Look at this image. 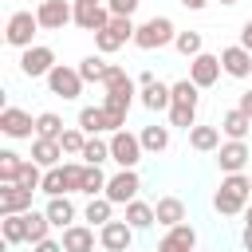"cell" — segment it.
Segmentation results:
<instances>
[{
    "mask_svg": "<svg viewBox=\"0 0 252 252\" xmlns=\"http://www.w3.org/2000/svg\"><path fill=\"white\" fill-rule=\"evenodd\" d=\"M252 201V177L248 173H224L217 193H213V209L220 217H240Z\"/></svg>",
    "mask_w": 252,
    "mask_h": 252,
    "instance_id": "1",
    "label": "cell"
},
{
    "mask_svg": "<svg viewBox=\"0 0 252 252\" xmlns=\"http://www.w3.org/2000/svg\"><path fill=\"white\" fill-rule=\"evenodd\" d=\"M169 91H173V102H169V126H177V130H193L197 126V106H201V87L185 75V79H177V83H169Z\"/></svg>",
    "mask_w": 252,
    "mask_h": 252,
    "instance_id": "2",
    "label": "cell"
},
{
    "mask_svg": "<svg viewBox=\"0 0 252 252\" xmlns=\"http://www.w3.org/2000/svg\"><path fill=\"white\" fill-rule=\"evenodd\" d=\"M173 39H177V28H173L169 16H150V20H142L138 32H134V47H142V51H161V47H169Z\"/></svg>",
    "mask_w": 252,
    "mask_h": 252,
    "instance_id": "3",
    "label": "cell"
},
{
    "mask_svg": "<svg viewBox=\"0 0 252 252\" xmlns=\"http://www.w3.org/2000/svg\"><path fill=\"white\" fill-rule=\"evenodd\" d=\"M43 28H39V16L35 12H12L8 16V24H4V43L8 47H16V51H24V47H32L35 43V35H39Z\"/></svg>",
    "mask_w": 252,
    "mask_h": 252,
    "instance_id": "4",
    "label": "cell"
},
{
    "mask_svg": "<svg viewBox=\"0 0 252 252\" xmlns=\"http://www.w3.org/2000/svg\"><path fill=\"white\" fill-rule=\"evenodd\" d=\"M43 83H47V91H51L55 98H63V102H75V98L83 94V87H87V79L79 75V67H67V63H55Z\"/></svg>",
    "mask_w": 252,
    "mask_h": 252,
    "instance_id": "5",
    "label": "cell"
},
{
    "mask_svg": "<svg viewBox=\"0 0 252 252\" xmlns=\"http://www.w3.org/2000/svg\"><path fill=\"white\" fill-rule=\"evenodd\" d=\"M142 138L138 134H130V130H114L110 134V161L118 165V169H138V161H142Z\"/></svg>",
    "mask_w": 252,
    "mask_h": 252,
    "instance_id": "6",
    "label": "cell"
},
{
    "mask_svg": "<svg viewBox=\"0 0 252 252\" xmlns=\"http://www.w3.org/2000/svg\"><path fill=\"white\" fill-rule=\"evenodd\" d=\"M51 67H55V51L47 43H32L20 51V75L24 79H47Z\"/></svg>",
    "mask_w": 252,
    "mask_h": 252,
    "instance_id": "7",
    "label": "cell"
},
{
    "mask_svg": "<svg viewBox=\"0 0 252 252\" xmlns=\"http://www.w3.org/2000/svg\"><path fill=\"white\" fill-rule=\"evenodd\" d=\"M220 75H224V67H220V55H213V51H201V55H193V59H189V79H193L201 91L217 87V83H220Z\"/></svg>",
    "mask_w": 252,
    "mask_h": 252,
    "instance_id": "8",
    "label": "cell"
},
{
    "mask_svg": "<svg viewBox=\"0 0 252 252\" xmlns=\"http://www.w3.org/2000/svg\"><path fill=\"white\" fill-rule=\"evenodd\" d=\"M35 16H39L43 32H63L67 24H75V4H67V0H39Z\"/></svg>",
    "mask_w": 252,
    "mask_h": 252,
    "instance_id": "9",
    "label": "cell"
},
{
    "mask_svg": "<svg viewBox=\"0 0 252 252\" xmlns=\"http://www.w3.org/2000/svg\"><path fill=\"white\" fill-rule=\"evenodd\" d=\"M248 161H252L248 142H236V138H224V142H220V150H217V165H220V173H244Z\"/></svg>",
    "mask_w": 252,
    "mask_h": 252,
    "instance_id": "10",
    "label": "cell"
},
{
    "mask_svg": "<svg viewBox=\"0 0 252 252\" xmlns=\"http://www.w3.org/2000/svg\"><path fill=\"white\" fill-rule=\"evenodd\" d=\"M138 189H142L138 169H118V173H110V181H106V197H110L114 205H130V201L138 197Z\"/></svg>",
    "mask_w": 252,
    "mask_h": 252,
    "instance_id": "11",
    "label": "cell"
},
{
    "mask_svg": "<svg viewBox=\"0 0 252 252\" xmlns=\"http://www.w3.org/2000/svg\"><path fill=\"white\" fill-rule=\"evenodd\" d=\"M110 24V8L106 4H94V0H75V28H83V32H102Z\"/></svg>",
    "mask_w": 252,
    "mask_h": 252,
    "instance_id": "12",
    "label": "cell"
},
{
    "mask_svg": "<svg viewBox=\"0 0 252 252\" xmlns=\"http://www.w3.org/2000/svg\"><path fill=\"white\" fill-rule=\"evenodd\" d=\"M98 244H102V252H130L134 228L126 224V217H122V220H106V224L98 228Z\"/></svg>",
    "mask_w": 252,
    "mask_h": 252,
    "instance_id": "13",
    "label": "cell"
},
{
    "mask_svg": "<svg viewBox=\"0 0 252 252\" xmlns=\"http://www.w3.org/2000/svg\"><path fill=\"white\" fill-rule=\"evenodd\" d=\"M0 130L8 134V138H35V118L28 114V110H20V106H4L0 110Z\"/></svg>",
    "mask_w": 252,
    "mask_h": 252,
    "instance_id": "14",
    "label": "cell"
},
{
    "mask_svg": "<svg viewBox=\"0 0 252 252\" xmlns=\"http://www.w3.org/2000/svg\"><path fill=\"white\" fill-rule=\"evenodd\" d=\"M193 248H197V228H193L189 220H181V224L165 228V236L158 240L154 252H193Z\"/></svg>",
    "mask_w": 252,
    "mask_h": 252,
    "instance_id": "15",
    "label": "cell"
},
{
    "mask_svg": "<svg viewBox=\"0 0 252 252\" xmlns=\"http://www.w3.org/2000/svg\"><path fill=\"white\" fill-rule=\"evenodd\" d=\"M220 67H224L228 79H252V51L240 47V43H232V47L220 51Z\"/></svg>",
    "mask_w": 252,
    "mask_h": 252,
    "instance_id": "16",
    "label": "cell"
},
{
    "mask_svg": "<svg viewBox=\"0 0 252 252\" xmlns=\"http://www.w3.org/2000/svg\"><path fill=\"white\" fill-rule=\"evenodd\" d=\"M138 102L150 110V114H161V110H169V102H173V91H169V83H146V87H138Z\"/></svg>",
    "mask_w": 252,
    "mask_h": 252,
    "instance_id": "17",
    "label": "cell"
},
{
    "mask_svg": "<svg viewBox=\"0 0 252 252\" xmlns=\"http://www.w3.org/2000/svg\"><path fill=\"white\" fill-rule=\"evenodd\" d=\"M32 209V189L24 185H0V217H12V213H28Z\"/></svg>",
    "mask_w": 252,
    "mask_h": 252,
    "instance_id": "18",
    "label": "cell"
},
{
    "mask_svg": "<svg viewBox=\"0 0 252 252\" xmlns=\"http://www.w3.org/2000/svg\"><path fill=\"white\" fill-rule=\"evenodd\" d=\"M43 213L51 217V224L63 232L67 224H75V217H79V209H75V201H71V193H59V197H47V205H43Z\"/></svg>",
    "mask_w": 252,
    "mask_h": 252,
    "instance_id": "19",
    "label": "cell"
},
{
    "mask_svg": "<svg viewBox=\"0 0 252 252\" xmlns=\"http://www.w3.org/2000/svg\"><path fill=\"white\" fill-rule=\"evenodd\" d=\"M63 252H94V224H67L63 228Z\"/></svg>",
    "mask_w": 252,
    "mask_h": 252,
    "instance_id": "20",
    "label": "cell"
},
{
    "mask_svg": "<svg viewBox=\"0 0 252 252\" xmlns=\"http://www.w3.org/2000/svg\"><path fill=\"white\" fill-rule=\"evenodd\" d=\"M122 209H126L122 217H126V224H130L134 232H146V228H154V224H158L154 205H150V201H142V197H134V201H130V205H122Z\"/></svg>",
    "mask_w": 252,
    "mask_h": 252,
    "instance_id": "21",
    "label": "cell"
},
{
    "mask_svg": "<svg viewBox=\"0 0 252 252\" xmlns=\"http://www.w3.org/2000/svg\"><path fill=\"white\" fill-rule=\"evenodd\" d=\"M217 126H220V134H224V138H236V142H244V138L252 134V118H248V114H244L240 106H232V110H224Z\"/></svg>",
    "mask_w": 252,
    "mask_h": 252,
    "instance_id": "22",
    "label": "cell"
},
{
    "mask_svg": "<svg viewBox=\"0 0 252 252\" xmlns=\"http://www.w3.org/2000/svg\"><path fill=\"white\" fill-rule=\"evenodd\" d=\"M32 161H39L43 169L63 165V142L59 138H32Z\"/></svg>",
    "mask_w": 252,
    "mask_h": 252,
    "instance_id": "23",
    "label": "cell"
},
{
    "mask_svg": "<svg viewBox=\"0 0 252 252\" xmlns=\"http://www.w3.org/2000/svg\"><path fill=\"white\" fill-rule=\"evenodd\" d=\"M220 138H224L220 126H201V122H197V126L189 130V146H193L197 154H217V150H220Z\"/></svg>",
    "mask_w": 252,
    "mask_h": 252,
    "instance_id": "24",
    "label": "cell"
},
{
    "mask_svg": "<svg viewBox=\"0 0 252 252\" xmlns=\"http://www.w3.org/2000/svg\"><path fill=\"white\" fill-rule=\"evenodd\" d=\"M154 213H158V224L161 228H173L185 220V201L181 197H158L154 201Z\"/></svg>",
    "mask_w": 252,
    "mask_h": 252,
    "instance_id": "25",
    "label": "cell"
},
{
    "mask_svg": "<svg viewBox=\"0 0 252 252\" xmlns=\"http://www.w3.org/2000/svg\"><path fill=\"white\" fill-rule=\"evenodd\" d=\"M83 220H87V224H94V228H102L106 220H114V201H110L106 193H102V197H87Z\"/></svg>",
    "mask_w": 252,
    "mask_h": 252,
    "instance_id": "26",
    "label": "cell"
},
{
    "mask_svg": "<svg viewBox=\"0 0 252 252\" xmlns=\"http://www.w3.org/2000/svg\"><path fill=\"white\" fill-rule=\"evenodd\" d=\"M142 150L146 154H165L169 150V126H161V122H150V126H142Z\"/></svg>",
    "mask_w": 252,
    "mask_h": 252,
    "instance_id": "27",
    "label": "cell"
},
{
    "mask_svg": "<svg viewBox=\"0 0 252 252\" xmlns=\"http://www.w3.org/2000/svg\"><path fill=\"white\" fill-rule=\"evenodd\" d=\"M24 220H28V244H39V240H47L51 236V217L43 213V209H28L24 213Z\"/></svg>",
    "mask_w": 252,
    "mask_h": 252,
    "instance_id": "28",
    "label": "cell"
},
{
    "mask_svg": "<svg viewBox=\"0 0 252 252\" xmlns=\"http://www.w3.org/2000/svg\"><path fill=\"white\" fill-rule=\"evenodd\" d=\"M0 232H4V244H28V220L24 213H12V217H0Z\"/></svg>",
    "mask_w": 252,
    "mask_h": 252,
    "instance_id": "29",
    "label": "cell"
},
{
    "mask_svg": "<svg viewBox=\"0 0 252 252\" xmlns=\"http://www.w3.org/2000/svg\"><path fill=\"white\" fill-rule=\"evenodd\" d=\"M79 126H83L87 134H110V122H106L102 102H98V106H83V110H79Z\"/></svg>",
    "mask_w": 252,
    "mask_h": 252,
    "instance_id": "30",
    "label": "cell"
},
{
    "mask_svg": "<svg viewBox=\"0 0 252 252\" xmlns=\"http://www.w3.org/2000/svg\"><path fill=\"white\" fill-rule=\"evenodd\" d=\"M106 71H110V63H106L98 51H94V55H87V59L79 63V75H83L87 83H98V87L106 83Z\"/></svg>",
    "mask_w": 252,
    "mask_h": 252,
    "instance_id": "31",
    "label": "cell"
},
{
    "mask_svg": "<svg viewBox=\"0 0 252 252\" xmlns=\"http://www.w3.org/2000/svg\"><path fill=\"white\" fill-rule=\"evenodd\" d=\"M83 161H87V165H102V161H110V138L91 134L87 146H83Z\"/></svg>",
    "mask_w": 252,
    "mask_h": 252,
    "instance_id": "32",
    "label": "cell"
},
{
    "mask_svg": "<svg viewBox=\"0 0 252 252\" xmlns=\"http://www.w3.org/2000/svg\"><path fill=\"white\" fill-rule=\"evenodd\" d=\"M173 47H177V55H185V59H193V55H201L205 51V35L201 32H177V39H173Z\"/></svg>",
    "mask_w": 252,
    "mask_h": 252,
    "instance_id": "33",
    "label": "cell"
},
{
    "mask_svg": "<svg viewBox=\"0 0 252 252\" xmlns=\"http://www.w3.org/2000/svg\"><path fill=\"white\" fill-rule=\"evenodd\" d=\"M63 118L55 114V110H43V114H35V138H63Z\"/></svg>",
    "mask_w": 252,
    "mask_h": 252,
    "instance_id": "34",
    "label": "cell"
},
{
    "mask_svg": "<svg viewBox=\"0 0 252 252\" xmlns=\"http://www.w3.org/2000/svg\"><path fill=\"white\" fill-rule=\"evenodd\" d=\"M24 161L28 158H20L16 150H0V185H12L20 177V169H24Z\"/></svg>",
    "mask_w": 252,
    "mask_h": 252,
    "instance_id": "35",
    "label": "cell"
},
{
    "mask_svg": "<svg viewBox=\"0 0 252 252\" xmlns=\"http://www.w3.org/2000/svg\"><path fill=\"white\" fill-rule=\"evenodd\" d=\"M87 138H91V134H87L83 126H67V130H63V138H59V142H63V154H67V158H83Z\"/></svg>",
    "mask_w": 252,
    "mask_h": 252,
    "instance_id": "36",
    "label": "cell"
},
{
    "mask_svg": "<svg viewBox=\"0 0 252 252\" xmlns=\"http://www.w3.org/2000/svg\"><path fill=\"white\" fill-rule=\"evenodd\" d=\"M106 173H102V165H87V173H83V193L87 197H102L106 193Z\"/></svg>",
    "mask_w": 252,
    "mask_h": 252,
    "instance_id": "37",
    "label": "cell"
},
{
    "mask_svg": "<svg viewBox=\"0 0 252 252\" xmlns=\"http://www.w3.org/2000/svg\"><path fill=\"white\" fill-rule=\"evenodd\" d=\"M16 185H24V189L39 193V185H43V165L28 158V161H24V169H20V177H16Z\"/></svg>",
    "mask_w": 252,
    "mask_h": 252,
    "instance_id": "38",
    "label": "cell"
},
{
    "mask_svg": "<svg viewBox=\"0 0 252 252\" xmlns=\"http://www.w3.org/2000/svg\"><path fill=\"white\" fill-rule=\"evenodd\" d=\"M39 193H47V197H59V193H67L63 165H51V169H43V185H39Z\"/></svg>",
    "mask_w": 252,
    "mask_h": 252,
    "instance_id": "39",
    "label": "cell"
},
{
    "mask_svg": "<svg viewBox=\"0 0 252 252\" xmlns=\"http://www.w3.org/2000/svg\"><path fill=\"white\" fill-rule=\"evenodd\" d=\"M122 43H134V32H138V24H134V16H110V24H106Z\"/></svg>",
    "mask_w": 252,
    "mask_h": 252,
    "instance_id": "40",
    "label": "cell"
},
{
    "mask_svg": "<svg viewBox=\"0 0 252 252\" xmlns=\"http://www.w3.org/2000/svg\"><path fill=\"white\" fill-rule=\"evenodd\" d=\"M83 173H87V161H63L67 193H83Z\"/></svg>",
    "mask_w": 252,
    "mask_h": 252,
    "instance_id": "41",
    "label": "cell"
},
{
    "mask_svg": "<svg viewBox=\"0 0 252 252\" xmlns=\"http://www.w3.org/2000/svg\"><path fill=\"white\" fill-rule=\"evenodd\" d=\"M118 47H122V39H118V35H114L110 28H102V32H94V51H98V55H114Z\"/></svg>",
    "mask_w": 252,
    "mask_h": 252,
    "instance_id": "42",
    "label": "cell"
},
{
    "mask_svg": "<svg viewBox=\"0 0 252 252\" xmlns=\"http://www.w3.org/2000/svg\"><path fill=\"white\" fill-rule=\"evenodd\" d=\"M138 4H142V0H106L110 16H134V12H138Z\"/></svg>",
    "mask_w": 252,
    "mask_h": 252,
    "instance_id": "43",
    "label": "cell"
},
{
    "mask_svg": "<svg viewBox=\"0 0 252 252\" xmlns=\"http://www.w3.org/2000/svg\"><path fill=\"white\" fill-rule=\"evenodd\" d=\"M32 252H63V240H39V244H32Z\"/></svg>",
    "mask_w": 252,
    "mask_h": 252,
    "instance_id": "44",
    "label": "cell"
},
{
    "mask_svg": "<svg viewBox=\"0 0 252 252\" xmlns=\"http://www.w3.org/2000/svg\"><path fill=\"white\" fill-rule=\"evenodd\" d=\"M240 47H248V51H252V16L240 24Z\"/></svg>",
    "mask_w": 252,
    "mask_h": 252,
    "instance_id": "45",
    "label": "cell"
},
{
    "mask_svg": "<svg viewBox=\"0 0 252 252\" xmlns=\"http://www.w3.org/2000/svg\"><path fill=\"white\" fill-rule=\"evenodd\" d=\"M240 248L252 252V224H244V232H240Z\"/></svg>",
    "mask_w": 252,
    "mask_h": 252,
    "instance_id": "46",
    "label": "cell"
},
{
    "mask_svg": "<svg viewBox=\"0 0 252 252\" xmlns=\"http://www.w3.org/2000/svg\"><path fill=\"white\" fill-rule=\"evenodd\" d=\"M236 106H240V110H244V114H252V91H244V94H240V102H236Z\"/></svg>",
    "mask_w": 252,
    "mask_h": 252,
    "instance_id": "47",
    "label": "cell"
},
{
    "mask_svg": "<svg viewBox=\"0 0 252 252\" xmlns=\"http://www.w3.org/2000/svg\"><path fill=\"white\" fill-rule=\"evenodd\" d=\"M209 0H181V8H189V12H201Z\"/></svg>",
    "mask_w": 252,
    "mask_h": 252,
    "instance_id": "48",
    "label": "cell"
},
{
    "mask_svg": "<svg viewBox=\"0 0 252 252\" xmlns=\"http://www.w3.org/2000/svg\"><path fill=\"white\" fill-rule=\"evenodd\" d=\"M244 224H252V201H248V209H244Z\"/></svg>",
    "mask_w": 252,
    "mask_h": 252,
    "instance_id": "49",
    "label": "cell"
},
{
    "mask_svg": "<svg viewBox=\"0 0 252 252\" xmlns=\"http://www.w3.org/2000/svg\"><path fill=\"white\" fill-rule=\"evenodd\" d=\"M217 4H220V8H232V4H240V0H217Z\"/></svg>",
    "mask_w": 252,
    "mask_h": 252,
    "instance_id": "50",
    "label": "cell"
},
{
    "mask_svg": "<svg viewBox=\"0 0 252 252\" xmlns=\"http://www.w3.org/2000/svg\"><path fill=\"white\" fill-rule=\"evenodd\" d=\"M94 4H106V0H94Z\"/></svg>",
    "mask_w": 252,
    "mask_h": 252,
    "instance_id": "51",
    "label": "cell"
},
{
    "mask_svg": "<svg viewBox=\"0 0 252 252\" xmlns=\"http://www.w3.org/2000/svg\"><path fill=\"white\" fill-rule=\"evenodd\" d=\"M193 252H201V248H193Z\"/></svg>",
    "mask_w": 252,
    "mask_h": 252,
    "instance_id": "52",
    "label": "cell"
},
{
    "mask_svg": "<svg viewBox=\"0 0 252 252\" xmlns=\"http://www.w3.org/2000/svg\"><path fill=\"white\" fill-rule=\"evenodd\" d=\"M248 177H252V173H248Z\"/></svg>",
    "mask_w": 252,
    "mask_h": 252,
    "instance_id": "53",
    "label": "cell"
},
{
    "mask_svg": "<svg viewBox=\"0 0 252 252\" xmlns=\"http://www.w3.org/2000/svg\"><path fill=\"white\" fill-rule=\"evenodd\" d=\"M248 118H252V114H248Z\"/></svg>",
    "mask_w": 252,
    "mask_h": 252,
    "instance_id": "54",
    "label": "cell"
}]
</instances>
